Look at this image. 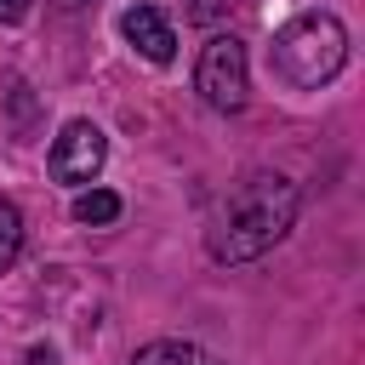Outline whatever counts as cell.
I'll return each instance as SVG.
<instances>
[{
	"label": "cell",
	"instance_id": "cell-5",
	"mask_svg": "<svg viewBox=\"0 0 365 365\" xmlns=\"http://www.w3.org/2000/svg\"><path fill=\"white\" fill-rule=\"evenodd\" d=\"M120 34H125L148 63H171V57H177V34H171V23H165L154 6H131V11L120 17Z\"/></svg>",
	"mask_w": 365,
	"mask_h": 365
},
{
	"label": "cell",
	"instance_id": "cell-6",
	"mask_svg": "<svg viewBox=\"0 0 365 365\" xmlns=\"http://www.w3.org/2000/svg\"><path fill=\"white\" fill-rule=\"evenodd\" d=\"M131 365H205L200 359V348H188V342H148V348H137L131 354Z\"/></svg>",
	"mask_w": 365,
	"mask_h": 365
},
{
	"label": "cell",
	"instance_id": "cell-4",
	"mask_svg": "<svg viewBox=\"0 0 365 365\" xmlns=\"http://www.w3.org/2000/svg\"><path fill=\"white\" fill-rule=\"evenodd\" d=\"M103 154H108L103 131H97L91 120H68L63 137L51 143V177H57V182H91V177L103 171Z\"/></svg>",
	"mask_w": 365,
	"mask_h": 365
},
{
	"label": "cell",
	"instance_id": "cell-9",
	"mask_svg": "<svg viewBox=\"0 0 365 365\" xmlns=\"http://www.w3.org/2000/svg\"><path fill=\"white\" fill-rule=\"evenodd\" d=\"M234 6H240V0H194L188 17H194V23H217V17H228Z\"/></svg>",
	"mask_w": 365,
	"mask_h": 365
},
{
	"label": "cell",
	"instance_id": "cell-10",
	"mask_svg": "<svg viewBox=\"0 0 365 365\" xmlns=\"http://www.w3.org/2000/svg\"><path fill=\"white\" fill-rule=\"evenodd\" d=\"M23 11H29V0H0V23H23Z\"/></svg>",
	"mask_w": 365,
	"mask_h": 365
},
{
	"label": "cell",
	"instance_id": "cell-2",
	"mask_svg": "<svg viewBox=\"0 0 365 365\" xmlns=\"http://www.w3.org/2000/svg\"><path fill=\"white\" fill-rule=\"evenodd\" d=\"M342 63H348V29L331 11H302L274 34V74L297 91L325 86Z\"/></svg>",
	"mask_w": 365,
	"mask_h": 365
},
{
	"label": "cell",
	"instance_id": "cell-12",
	"mask_svg": "<svg viewBox=\"0 0 365 365\" xmlns=\"http://www.w3.org/2000/svg\"><path fill=\"white\" fill-rule=\"evenodd\" d=\"M57 6H63V11H80V6H91V0H57Z\"/></svg>",
	"mask_w": 365,
	"mask_h": 365
},
{
	"label": "cell",
	"instance_id": "cell-11",
	"mask_svg": "<svg viewBox=\"0 0 365 365\" xmlns=\"http://www.w3.org/2000/svg\"><path fill=\"white\" fill-rule=\"evenodd\" d=\"M23 365H57V354H51V348H29V354H23Z\"/></svg>",
	"mask_w": 365,
	"mask_h": 365
},
{
	"label": "cell",
	"instance_id": "cell-7",
	"mask_svg": "<svg viewBox=\"0 0 365 365\" xmlns=\"http://www.w3.org/2000/svg\"><path fill=\"white\" fill-rule=\"evenodd\" d=\"M74 217H80V222H114V217H120V194H108V188H86V194L74 200Z\"/></svg>",
	"mask_w": 365,
	"mask_h": 365
},
{
	"label": "cell",
	"instance_id": "cell-3",
	"mask_svg": "<svg viewBox=\"0 0 365 365\" xmlns=\"http://www.w3.org/2000/svg\"><path fill=\"white\" fill-rule=\"evenodd\" d=\"M194 86H200V97H205L211 108H222V114L245 108V91H251V63H245V46H240L234 34L205 40V51H200V63H194Z\"/></svg>",
	"mask_w": 365,
	"mask_h": 365
},
{
	"label": "cell",
	"instance_id": "cell-8",
	"mask_svg": "<svg viewBox=\"0 0 365 365\" xmlns=\"http://www.w3.org/2000/svg\"><path fill=\"white\" fill-rule=\"evenodd\" d=\"M17 251H23V217L11 200H0V268H11Z\"/></svg>",
	"mask_w": 365,
	"mask_h": 365
},
{
	"label": "cell",
	"instance_id": "cell-1",
	"mask_svg": "<svg viewBox=\"0 0 365 365\" xmlns=\"http://www.w3.org/2000/svg\"><path fill=\"white\" fill-rule=\"evenodd\" d=\"M291 222H297V182L257 171L222 200V211L205 228V245H211L217 262H251L268 245H279L291 234Z\"/></svg>",
	"mask_w": 365,
	"mask_h": 365
}]
</instances>
